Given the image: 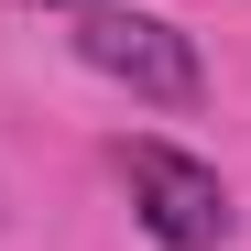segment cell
Returning a JSON list of instances; mask_svg holds the SVG:
<instances>
[{
    "instance_id": "obj_1",
    "label": "cell",
    "mask_w": 251,
    "mask_h": 251,
    "mask_svg": "<svg viewBox=\"0 0 251 251\" xmlns=\"http://www.w3.org/2000/svg\"><path fill=\"white\" fill-rule=\"evenodd\" d=\"M76 55H88L109 88L153 99V109H197V99H207V66H197V44H186L175 22L131 11V0H109V11H76Z\"/></svg>"
},
{
    "instance_id": "obj_3",
    "label": "cell",
    "mask_w": 251,
    "mask_h": 251,
    "mask_svg": "<svg viewBox=\"0 0 251 251\" xmlns=\"http://www.w3.org/2000/svg\"><path fill=\"white\" fill-rule=\"evenodd\" d=\"M55 11H109V0H55Z\"/></svg>"
},
{
    "instance_id": "obj_2",
    "label": "cell",
    "mask_w": 251,
    "mask_h": 251,
    "mask_svg": "<svg viewBox=\"0 0 251 251\" xmlns=\"http://www.w3.org/2000/svg\"><path fill=\"white\" fill-rule=\"evenodd\" d=\"M120 186H131L142 229H153L164 251H219V240L240 229L219 164H197V153H175V142H120Z\"/></svg>"
}]
</instances>
